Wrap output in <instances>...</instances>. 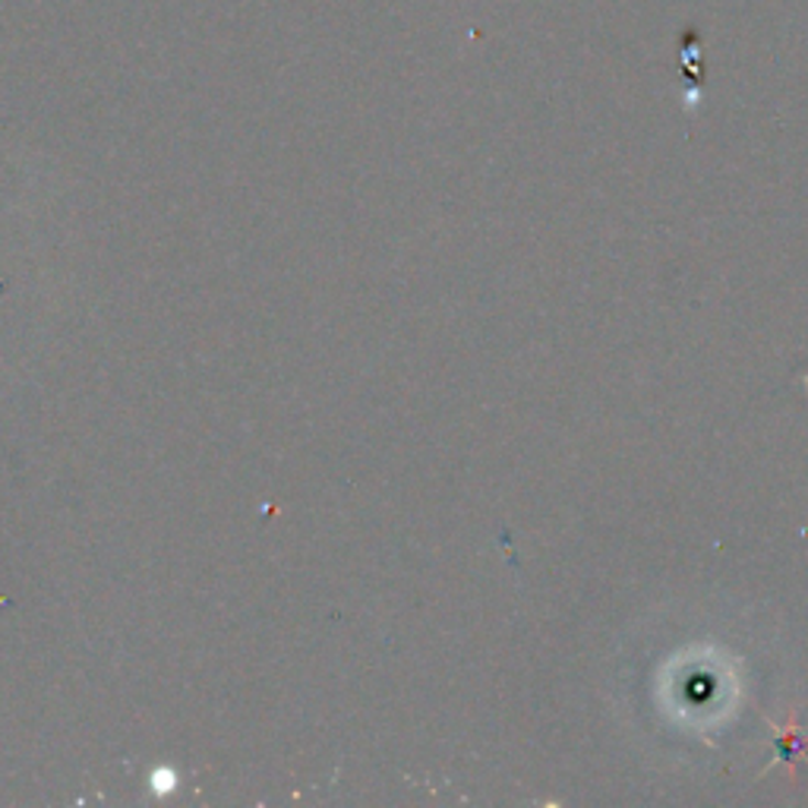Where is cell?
<instances>
[{
	"label": "cell",
	"mask_w": 808,
	"mask_h": 808,
	"mask_svg": "<svg viewBox=\"0 0 808 808\" xmlns=\"http://www.w3.org/2000/svg\"><path fill=\"white\" fill-rule=\"evenodd\" d=\"M174 786V774L171 771H159L155 774V789H171Z\"/></svg>",
	"instance_id": "cell-1"
}]
</instances>
